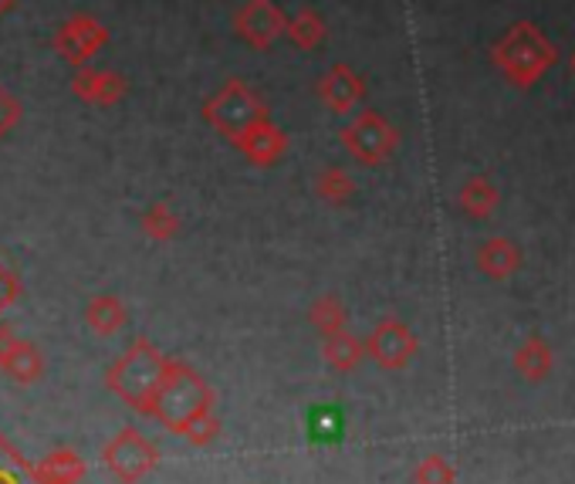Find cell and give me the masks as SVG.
<instances>
[{"instance_id":"1","label":"cell","mask_w":575,"mask_h":484,"mask_svg":"<svg viewBox=\"0 0 575 484\" xmlns=\"http://www.w3.org/2000/svg\"><path fill=\"white\" fill-rule=\"evenodd\" d=\"M217 393L210 389V383L190 367L184 359H170V370L157 389L153 407H149V417L160 420L166 431L184 437V431L193 420L214 413Z\"/></svg>"},{"instance_id":"2","label":"cell","mask_w":575,"mask_h":484,"mask_svg":"<svg viewBox=\"0 0 575 484\" xmlns=\"http://www.w3.org/2000/svg\"><path fill=\"white\" fill-rule=\"evenodd\" d=\"M491 62L514 88H532L545 78V72L559 62V51L549 38L541 35L538 24L514 21L508 32L495 41Z\"/></svg>"},{"instance_id":"3","label":"cell","mask_w":575,"mask_h":484,"mask_svg":"<svg viewBox=\"0 0 575 484\" xmlns=\"http://www.w3.org/2000/svg\"><path fill=\"white\" fill-rule=\"evenodd\" d=\"M166 370H170V356H163L146 336H139L109 367L105 386L115 393L118 400H126L133 410L149 417V407H153V397H157Z\"/></svg>"},{"instance_id":"4","label":"cell","mask_w":575,"mask_h":484,"mask_svg":"<svg viewBox=\"0 0 575 484\" xmlns=\"http://www.w3.org/2000/svg\"><path fill=\"white\" fill-rule=\"evenodd\" d=\"M339 142L355 163L383 166L400 149V133L376 109H362V112H355V119H349V123L339 129Z\"/></svg>"},{"instance_id":"5","label":"cell","mask_w":575,"mask_h":484,"mask_svg":"<svg viewBox=\"0 0 575 484\" xmlns=\"http://www.w3.org/2000/svg\"><path fill=\"white\" fill-rule=\"evenodd\" d=\"M203 119H207V126H214L230 142L237 133H245L248 126L261 123V119H271V115H267V106L245 82L230 78L217 96H210L203 102Z\"/></svg>"},{"instance_id":"6","label":"cell","mask_w":575,"mask_h":484,"mask_svg":"<svg viewBox=\"0 0 575 484\" xmlns=\"http://www.w3.org/2000/svg\"><path fill=\"white\" fill-rule=\"evenodd\" d=\"M102 461L109 468V474L118 484H139L142 477H149L160 464V450L149 444L136 427H123L118 431L105 450H102Z\"/></svg>"},{"instance_id":"7","label":"cell","mask_w":575,"mask_h":484,"mask_svg":"<svg viewBox=\"0 0 575 484\" xmlns=\"http://www.w3.org/2000/svg\"><path fill=\"white\" fill-rule=\"evenodd\" d=\"M362 349H366V356L376 362L379 370L400 373V370L410 367L413 356L420 352V343H416V336L410 332L407 322L386 315V319H379V322L373 325L370 336L362 339Z\"/></svg>"},{"instance_id":"8","label":"cell","mask_w":575,"mask_h":484,"mask_svg":"<svg viewBox=\"0 0 575 484\" xmlns=\"http://www.w3.org/2000/svg\"><path fill=\"white\" fill-rule=\"evenodd\" d=\"M105 45H109V27L85 11L68 14L54 32V51L75 69H85Z\"/></svg>"},{"instance_id":"9","label":"cell","mask_w":575,"mask_h":484,"mask_svg":"<svg viewBox=\"0 0 575 484\" xmlns=\"http://www.w3.org/2000/svg\"><path fill=\"white\" fill-rule=\"evenodd\" d=\"M285 21L288 17L275 0H245L234 11V35L258 51H267L278 38H285Z\"/></svg>"},{"instance_id":"10","label":"cell","mask_w":575,"mask_h":484,"mask_svg":"<svg viewBox=\"0 0 575 484\" xmlns=\"http://www.w3.org/2000/svg\"><path fill=\"white\" fill-rule=\"evenodd\" d=\"M45 352L38 343L21 339L8 322H0V373L21 386H32L45 380Z\"/></svg>"},{"instance_id":"11","label":"cell","mask_w":575,"mask_h":484,"mask_svg":"<svg viewBox=\"0 0 575 484\" xmlns=\"http://www.w3.org/2000/svg\"><path fill=\"white\" fill-rule=\"evenodd\" d=\"M129 92V82L126 75L109 72V69H75L72 78V96L85 106H96V109H112L126 99Z\"/></svg>"},{"instance_id":"12","label":"cell","mask_w":575,"mask_h":484,"mask_svg":"<svg viewBox=\"0 0 575 484\" xmlns=\"http://www.w3.org/2000/svg\"><path fill=\"white\" fill-rule=\"evenodd\" d=\"M230 146L254 166H275L288 153V133L271 123V119H261V123L248 126L245 133H237Z\"/></svg>"},{"instance_id":"13","label":"cell","mask_w":575,"mask_h":484,"mask_svg":"<svg viewBox=\"0 0 575 484\" xmlns=\"http://www.w3.org/2000/svg\"><path fill=\"white\" fill-rule=\"evenodd\" d=\"M318 99L328 112L349 115L362 106V99H366V82H362V75L355 69L339 62L318 78Z\"/></svg>"},{"instance_id":"14","label":"cell","mask_w":575,"mask_h":484,"mask_svg":"<svg viewBox=\"0 0 575 484\" xmlns=\"http://www.w3.org/2000/svg\"><path fill=\"white\" fill-rule=\"evenodd\" d=\"M477 268H480V275H488L495 282H504V278H511L514 271L522 268V251L508 237H488L477 248Z\"/></svg>"},{"instance_id":"15","label":"cell","mask_w":575,"mask_h":484,"mask_svg":"<svg viewBox=\"0 0 575 484\" xmlns=\"http://www.w3.org/2000/svg\"><path fill=\"white\" fill-rule=\"evenodd\" d=\"M85 461L78 458L75 450L62 447V450H51L48 458H41L32 468V481L35 484H78L85 477Z\"/></svg>"},{"instance_id":"16","label":"cell","mask_w":575,"mask_h":484,"mask_svg":"<svg viewBox=\"0 0 575 484\" xmlns=\"http://www.w3.org/2000/svg\"><path fill=\"white\" fill-rule=\"evenodd\" d=\"M129 322V312H126V301L118 295H96L92 301L85 306V325L96 332V336L109 339L115 336L118 328Z\"/></svg>"},{"instance_id":"17","label":"cell","mask_w":575,"mask_h":484,"mask_svg":"<svg viewBox=\"0 0 575 484\" xmlns=\"http://www.w3.org/2000/svg\"><path fill=\"white\" fill-rule=\"evenodd\" d=\"M555 367V352L541 336H532L528 343H522V349L514 352V373H518L525 383H541Z\"/></svg>"},{"instance_id":"18","label":"cell","mask_w":575,"mask_h":484,"mask_svg":"<svg viewBox=\"0 0 575 484\" xmlns=\"http://www.w3.org/2000/svg\"><path fill=\"white\" fill-rule=\"evenodd\" d=\"M498 203H501V194H498V187L491 184L488 176H471L467 184L461 187V194H458V207L474 221L491 218L498 210Z\"/></svg>"},{"instance_id":"19","label":"cell","mask_w":575,"mask_h":484,"mask_svg":"<svg viewBox=\"0 0 575 484\" xmlns=\"http://www.w3.org/2000/svg\"><path fill=\"white\" fill-rule=\"evenodd\" d=\"M322 356L336 373H352L362 359H366V349H362V339H355L349 328L336 332V336L322 339Z\"/></svg>"},{"instance_id":"20","label":"cell","mask_w":575,"mask_h":484,"mask_svg":"<svg viewBox=\"0 0 575 484\" xmlns=\"http://www.w3.org/2000/svg\"><path fill=\"white\" fill-rule=\"evenodd\" d=\"M328 35V24L322 21L318 11L312 8H301L295 17L285 21V38L298 48V51H315Z\"/></svg>"},{"instance_id":"21","label":"cell","mask_w":575,"mask_h":484,"mask_svg":"<svg viewBox=\"0 0 575 484\" xmlns=\"http://www.w3.org/2000/svg\"><path fill=\"white\" fill-rule=\"evenodd\" d=\"M309 322H312V328L318 332V336L325 339V336H336V332L349 328V312H346L339 295H322V298L312 301Z\"/></svg>"},{"instance_id":"22","label":"cell","mask_w":575,"mask_h":484,"mask_svg":"<svg viewBox=\"0 0 575 484\" xmlns=\"http://www.w3.org/2000/svg\"><path fill=\"white\" fill-rule=\"evenodd\" d=\"M139 227L149 240H157V245H170V240H176L179 231H184V221H179V214L170 203H153L139 218Z\"/></svg>"},{"instance_id":"23","label":"cell","mask_w":575,"mask_h":484,"mask_svg":"<svg viewBox=\"0 0 575 484\" xmlns=\"http://www.w3.org/2000/svg\"><path fill=\"white\" fill-rule=\"evenodd\" d=\"M315 194L328 207H342L355 197V179L342 166H325L315 173Z\"/></svg>"},{"instance_id":"24","label":"cell","mask_w":575,"mask_h":484,"mask_svg":"<svg viewBox=\"0 0 575 484\" xmlns=\"http://www.w3.org/2000/svg\"><path fill=\"white\" fill-rule=\"evenodd\" d=\"M309 437L318 444H332L342 437V413L336 407H315L309 413Z\"/></svg>"},{"instance_id":"25","label":"cell","mask_w":575,"mask_h":484,"mask_svg":"<svg viewBox=\"0 0 575 484\" xmlns=\"http://www.w3.org/2000/svg\"><path fill=\"white\" fill-rule=\"evenodd\" d=\"M413 484H458V468H453L440 454L423 458L413 471Z\"/></svg>"},{"instance_id":"26","label":"cell","mask_w":575,"mask_h":484,"mask_svg":"<svg viewBox=\"0 0 575 484\" xmlns=\"http://www.w3.org/2000/svg\"><path fill=\"white\" fill-rule=\"evenodd\" d=\"M217 437H221V420H217V413H207V417L193 420L190 427L184 431V440H190L193 447H210Z\"/></svg>"},{"instance_id":"27","label":"cell","mask_w":575,"mask_h":484,"mask_svg":"<svg viewBox=\"0 0 575 484\" xmlns=\"http://www.w3.org/2000/svg\"><path fill=\"white\" fill-rule=\"evenodd\" d=\"M21 115H24V106L21 99H14L4 85H0V139H4L17 123H21Z\"/></svg>"},{"instance_id":"28","label":"cell","mask_w":575,"mask_h":484,"mask_svg":"<svg viewBox=\"0 0 575 484\" xmlns=\"http://www.w3.org/2000/svg\"><path fill=\"white\" fill-rule=\"evenodd\" d=\"M21 298V282L14 271H8L4 264H0V312H4L8 306H14V301Z\"/></svg>"},{"instance_id":"29","label":"cell","mask_w":575,"mask_h":484,"mask_svg":"<svg viewBox=\"0 0 575 484\" xmlns=\"http://www.w3.org/2000/svg\"><path fill=\"white\" fill-rule=\"evenodd\" d=\"M17 4H21V0H0V17H8Z\"/></svg>"},{"instance_id":"30","label":"cell","mask_w":575,"mask_h":484,"mask_svg":"<svg viewBox=\"0 0 575 484\" xmlns=\"http://www.w3.org/2000/svg\"><path fill=\"white\" fill-rule=\"evenodd\" d=\"M568 69H572V75H575V51H572V58H568Z\"/></svg>"}]
</instances>
